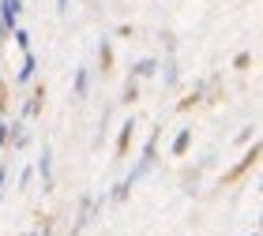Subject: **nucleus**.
Segmentation results:
<instances>
[{"instance_id":"1","label":"nucleus","mask_w":263,"mask_h":236,"mask_svg":"<svg viewBox=\"0 0 263 236\" xmlns=\"http://www.w3.org/2000/svg\"><path fill=\"white\" fill-rule=\"evenodd\" d=\"M4 105H8V98H4V82H0V109H4Z\"/></svg>"}]
</instances>
